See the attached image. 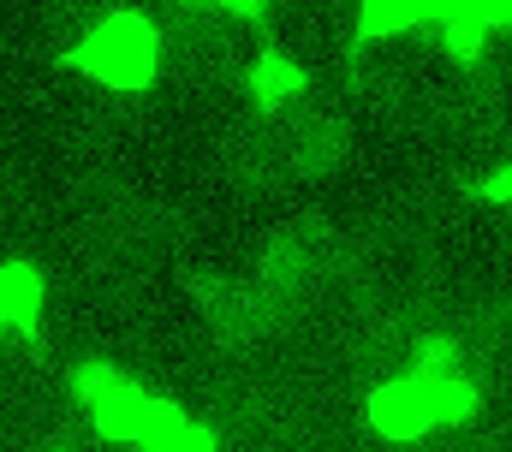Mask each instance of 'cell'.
I'll use <instances>...</instances> for the list:
<instances>
[{
	"label": "cell",
	"mask_w": 512,
	"mask_h": 452,
	"mask_svg": "<svg viewBox=\"0 0 512 452\" xmlns=\"http://www.w3.org/2000/svg\"><path fill=\"white\" fill-rule=\"evenodd\" d=\"M370 423H376V435H387V441H423L435 429L429 393L411 375H393L382 387H370Z\"/></svg>",
	"instance_id": "4"
},
{
	"label": "cell",
	"mask_w": 512,
	"mask_h": 452,
	"mask_svg": "<svg viewBox=\"0 0 512 452\" xmlns=\"http://www.w3.org/2000/svg\"><path fill=\"white\" fill-rule=\"evenodd\" d=\"M245 90L262 113H292L310 90V72L298 54H256L251 72H245Z\"/></svg>",
	"instance_id": "5"
},
{
	"label": "cell",
	"mask_w": 512,
	"mask_h": 452,
	"mask_svg": "<svg viewBox=\"0 0 512 452\" xmlns=\"http://www.w3.org/2000/svg\"><path fill=\"white\" fill-rule=\"evenodd\" d=\"M185 6H221V0H185Z\"/></svg>",
	"instance_id": "12"
},
{
	"label": "cell",
	"mask_w": 512,
	"mask_h": 452,
	"mask_svg": "<svg viewBox=\"0 0 512 452\" xmlns=\"http://www.w3.org/2000/svg\"><path fill=\"white\" fill-rule=\"evenodd\" d=\"M483 197H495V203H512V167H501V173L483 185Z\"/></svg>",
	"instance_id": "10"
},
{
	"label": "cell",
	"mask_w": 512,
	"mask_h": 452,
	"mask_svg": "<svg viewBox=\"0 0 512 452\" xmlns=\"http://www.w3.org/2000/svg\"><path fill=\"white\" fill-rule=\"evenodd\" d=\"M435 18V0H358V42H387Z\"/></svg>",
	"instance_id": "7"
},
{
	"label": "cell",
	"mask_w": 512,
	"mask_h": 452,
	"mask_svg": "<svg viewBox=\"0 0 512 452\" xmlns=\"http://www.w3.org/2000/svg\"><path fill=\"white\" fill-rule=\"evenodd\" d=\"M411 381L429 393V411H435L441 429H459V423L477 417V381L465 375V363H459V351L447 339H429L417 351V375Z\"/></svg>",
	"instance_id": "3"
},
{
	"label": "cell",
	"mask_w": 512,
	"mask_h": 452,
	"mask_svg": "<svg viewBox=\"0 0 512 452\" xmlns=\"http://www.w3.org/2000/svg\"><path fill=\"white\" fill-rule=\"evenodd\" d=\"M161 30H155V18H143V12H108L102 24H90L84 36H78V48H72V66L84 72V78H96L102 90H143L155 72H161Z\"/></svg>",
	"instance_id": "1"
},
{
	"label": "cell",
	"mask_w": 512,
	"mask_h": 452,
	"mask_svg": "<svg viewBox=\"0 0 512 452\" xmlns=\"http://www.w3.org/2000/svg\"><path fill=\"white\" fill-rule=\"evenodd\" d=\"M54 452H72V447H54Z\"/></svg>",
	"instance_id": "13"
},
{
	"label": "cell",
	"mask_w": 512,
	"mask_h": 452,
	"mask_svg": "<svg viewBox=\"0 0 512 452\" xmlns=\"http://www.w3.org/2000/svg\"><path fill=\"white\" fill-rule=\"evenodd\" d=\"M78 399L96 411V429L108 435V441H126L137 447V429H143V405H149V393L120 375L114 363H84L78 369Z\"/></svg>",
	"instance_id": "2"
},
{
	"label": "cell",
	"mask_w": 512,
	"mask_h": 452,
	"mask_svg": "<svg viewBox=\"0 0 512 452\" xmlns=\"http://www.w3.org/2000/svg\"><path fill=\"white\" fill-rule=\"evenodd\" d=\"M477 12L489 30H512V0H477Z\"/></svg>",
	"instance_id": "9"
},
{
	"label": "cell",
	"mask_w": 512,
	"mask_h": 452,
	"mask_svg": "<svg viewBox=\"0 0 512 452\" xmlns=\"http://www.w3.org/2000/svg\"><path fill=\"white\" fill-rule=\"evenodd\" d=\"M36 310H42V280H36V268L6 262V268H0V328L30 334V328H36Z\"/></svg>",
	"instance_id": "8"
},
{
	"label": "cell",
	"mask_w": 512,
	"mask_h": 452,
	"mask_svg": "<svg viewBox=\"0 0 512 452\" xmlns=\"http://www.w3.org/2000/svg\"><path fill=\"white\" fill-rule=\"evenodd\" d=\"M221 12H233V18H256L262 0H221Z\"/></svg>",
	"instance_id": "11"
},
{
	"label": "cell",
	"mask_w": 512,
	"mask_h": 452,
	"mask_svg": "<svg viewBox=\"0 0 512 452\" xmlns=\"http://www.w3.org/2000/svg\"><path fill=\"white\" fill-rule=\"evenodd\" d=\"M137 452H215V435H209L203 423H191L173 399L149 393L143 429H137Z\"/></svg>",
	"instance_id": "6"
}]
</instances>
